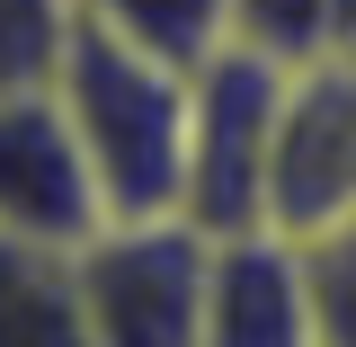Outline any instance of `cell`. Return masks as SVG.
<instances>
[{"label": "cell", "instance_id": "cell-3", "mask_svg": "<svg viewBox=\"0 0 356 347\" xmlns=\"http://www.w3.org/2000/svg\"><path fill=\"white\" fill-rule=\"evenodd\" d=\"M81 321L89 347H205V267L214 232L178 214L143 223H98L81 250Z\"/></svg>", "mask_w": 356, "mask_h": 347}, {"label": "cell", "instance_id": "cell-4", "mask_svg": "<svg viewBox=\"0 0 356 347\" xmlns=\"http://www.w3.org/2000/svg\"><path fill=\"white\" fill-rule=\"evenodd\" d=\"M276 72L267 54L214 45L187 72V170H178V223L196 232H259V170H267V116H276Z\"/></svg>", "mask_w": 356, "mask_h": 347}, {"label": "cell", "instance_id": "cell-7", "mask_svg": "<svg viewBox=\"0 0 356 347\" xmlns=\"http://www.w3.org/2000/svg\"><path fill=\"white\" fill-rule=\"evenodd\" d=\"M0 347H89L81 267L63 241L0 232Z\"/></svg>", "mask_w": 356, "mask_h": 347}, {"label": "cell", "instance_id": "cell-10", "mask_svg": "<svg viewBox=\"0 0 356 347\" xmlns=\"http://www.w3.org/2000/svg\"><path fill=\"white\" fill-rule=\"evenodd\" d=\"M63 18H72V0H0V89L44 81V63L63 45Z\"/></svg>", "mask_w": 356, "mask_h": 347}, {"label": "cell", "instance_id": "cell-1", "mask_svg": "<svg viewBox=\"0 0 356 347\" xmlns=\"http://www.w3.org/2000/svg\"><path fill=\"white\" fill-rule=\"evenodd\" d=\"M187 72H196V63H161V54H143V45L107 36L98 18H81V9L63 18V45H54V63H44V89H54L72 143H81L107 223L178 214Z\"/></svg>", "mask_w": 356, "mask_h": 347}, {"label": "cell", "instance_id": "cell-11", "mask_svg": "<svg viewBox=\"0 0 356 347\" xmlns=\"http://www.w3.org/2000/svg\"><path fill=\"white\" fill-rule=\"evenodd\" d=\"M312 303H321V347H356V223L312 250Z\"/></svg>", "mask_w": 356, "mask_h": 347}, {"label": "cell", "instance_id": "cell-8", "mask_svg": "<svg viewBox=\"0 0 356 347\" xmlns=\"http://www.w3.org/2000/svg\"><path fill=\"white\" fill-rule=\"evenodd\" d=\"M72 9L161 63H205L222 45V0H72Z\"/></svg>", "mask_w": 356, "mask_h": 347}, {"label": "cell", "instance_id": "cell-9", "mask_svg": "<svg viewBox=\"0 0 356 347\" xmlns=\"http://www.w3.org/2000/svg\"><path fill=\"white\" fill-rule=\"evenodd\" d=\"M339 36H348V0H222V45L267 63H303Z\"/></svg>", "mask_w": 356, "mask_h": 347}, {"label": "cell", "instance_id": "cell-5", "mask_svg": "<svg viewBox=\"0 0 356 347\" xmlns=\"http://www.w3.org/2000/svg\"><path fill=\"white\" fill-rule=\"evenodd\" d=\"M98 223L107 214H98L89 161L72 143V125H63V107H54V89L44 81L0 89V232L81 250Z\"/></svg>", "mask_w": 356, "mask_h": 347}, {"label": "cell", "instance_id": "cell-2", "mask_svg": "<svg viewBox=\"0 0 356 347\" xmlns=\"http://www.w3.org/2000/svg\"><path fill=\"white\" fill-rule=\"evenodd\" d=\"M348 223H356V36H339L276 72L259 232L294 241V250H321Z\"/></svg>", "mask_w": 356, "mask_h": 347}, {"label": "cell", "instance_id": "cell-6", "mask_svg": "<svg viewBox=\"0 0 356 347\" xmlns=\"http://www.w3.org/2000/svg\"><path fill=\"white\" fill-rule=\"evenodd\" d=\"M205 347H321L312 250L276 232H232L205 267Z\"/></svg>", "mask_w": 356, "mask_h": 347}, {"label": "cell", "instance_id": "cell-12", "mask_svg": "<svg viewBox=\"0 0 356 347\" xmlns=\"http://www.w3.org/2000/svg\"><path fill=\"white\" fill-rule=\"evenodd\" d=\"M348 36H356V0H348Z\"/></svg>", "mask_w": 356, "mask_h": 347}]
</instances>
